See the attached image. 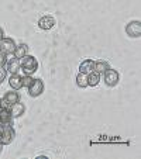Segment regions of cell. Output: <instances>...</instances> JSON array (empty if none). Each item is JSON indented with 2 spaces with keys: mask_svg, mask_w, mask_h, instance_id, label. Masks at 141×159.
<instances>
[{
  "mask_svg": "<svg viewBox=\"0 0 141 159\" xmlns=\"http://www.w3.org/2000/svg\"><path fill=\"white\" fill-rule=\"evenodd\" d=\"M20 68L24 72V75H33L38 69V62L33 55H26L20 59Z\"/></svg>",
  "mask_w": 141,
  "mask_h": 159,
  "instance_id": "obj_1",
  "label": "cell"
},
{
  "mask_svg": "<svg viewBox=\"0 0 141 159\" xmlns=\"http://www.w3.org/2000/svg\"><path fill=\"white\" fill-rule=\"evenodd\" d=\"M6 70L12 75L20 72V59L14 57L13 54H7V62H6Z\"/></svg>",
  "mask_w": 141,
  "mask_h": 159,
  "instance_id": "obj_2",
  "label": "cell"
},
{
  "mask_svg": "<svg viewBox=\"0 0 141 159\" xmlns=\"http://www.w3.org/2000/svg\"><path fill=\"white\" fill-rule=\"evenodd\" d=\"M18 100H20V96H18L17 92H7V93L4 94L3 99L0 100L2 108H10L14 103H17Z\"/></svg>",
  "mask_w": 141,
  "mask_h": 159,
  "instance_id": "obj_3",
  "label": "cell"
},
{
  "mask_svg": "<svg viewBox=\"0 0 141 159\" xmlns=\"http://www.w3.org/2000/svg\"><path fill=\"white\" fill-rule=\"evenodd\" d=\"M126 33L131 38H138L141 35V23L138 20L130 21L129 24L126 25Z\"/></svg>",
  "mask_w": 141,
  "mask_h": 159,
  "instance_id": "obj_4",
  "label": "cell"
},
{
  "mask_svg": "<svg viewBox=\"0 0 141 159\" xmlns=\"http://www.w3.org/2000/svg\"><path fill=\"white\" fill-rule=\"evenodd\" d=\"M103 75H105V83L110 87L116 86V84L119 83V80H120V75H119V72H117L116 69H111V68H109Z\"/></svg>",
  "mask_w": 141,
  "mask_h": 159,
  "instance_id": "obj_5",
  "label": "cell"
},
{
  "mask_svg": "<svg viewBox=\"0 0 141 159\" xmlns=\"http://www.w3.org/2000/svg\"><path fill=\"white\" fill-rule=\"evenodd\" d=\"M28 89V94L31 97H38L40 94H42L44 92V83H42L41 79H34L33 83L27 87Z\"/></svg>",
  "mask_w": 141,
  "mask_h": 159,
  "instance_id": "obj_6",
  "label": "cell"
},
{
  "mask_svg": "<svg viewBox=\"0 0 141 159\" xmlns=\"http://www.w3.org/2000/svg\"><path fill=\"white\" fill-rule=\"evenodd\" d=\"M14 129L12 128L10 124L3 125V135H2V139H0V144L2 145H9L10 142L14 139Z\"/></svg>",
  "mask_w": 141,
  "mask_h": 159,
  "instance_id": "obj_7",
  "label": "cell"
},
{
  "mask_svg": "<svg viewBox=\"0 0 141 159\" xmlns=\"http://www.w3.org/2000/svg\"><path fill=\"white\" fill-rule=\"evenodd\" d=\"M55 23H57V21H55V18L52 17V16H42L38 20V27L44 31H48V30H51V28H54Z\"/></svg>",
  "mask_w": 141,
  "mask_h": 159,
  "instance_id": "obj_8",
  "label": "cell"
},
{
  "mask_svg": "<svg viewBox=\"0 0 141 159\" xmlns=\"http://www.w3.org/2000/svg\"><path fill=\"white\" fill-rule=\"evenodd\" d=\"M16 49V42L12 38H2L0 41V51H3L4 54H13Z\"/></svg>",
  "mask_w": 141,
  "mask_h": 159,
  "instance_id": "obj_9",
  "label": "cell"
},
{
  "mask_svg": "<svg viewBox=\"0 0 141 159\" xmlns=\"http://www.w3.org/2000/svg\"><path fill=\"white\" fill-rule=\"evenodd\" d=\"M93 69H95V61L93 59H85L81 62V65H79V72L82 73H90L93 72Z\"/></svg>",
  "mask_w": 141,
  "mask_h": 159,
  "instance_id": "obj_10",
  "label": "cell"
},
{
  "mask_svg": "<svg viewBox=\"0 0 141 159\" xmlns=\"http://www.w3.org/2000/svg\"><path fill=\"white\" fill-rule=\"evenodd\" d=\"M26 111V107L23 103H14V104L10 107V113H12V117L13 118H17V117H21V116L24 114Z\"/></svg>",
  "mask_w": 141,
  "mask_h": 159,
  "instance_id": "obj_11",
  "label": "cell"
},
{
  "mask_svg": "<svg viewBox=\"0 0 141 159\" xmlns=\"http://www.w3.org/2000/svg\"><path fill=\"white\" fill-rule=\"evenodd\" d=\"M9 84L10 87H12L13 90H18L23 87V84H21V76L18 75V73H14V75H12L9 78Z\"/></svg>",
  "mask_w": 141,
  "mask_h": 159,
  "instance_id": "obj_12",
  "label": "cell"
},
{
  "mask_svg": "<svg viewBox=\"0 0 141 159\" xmlns=\"http://www.w3.org/2000/svg\"><path fill=\"white\" fill-rule=\"evenodd\" d=\"M28 52V45L27 44H20V45H16V49L14 52H13V55H14L17 59H21L23 57H26Z\"/></svg>",
  "mask_w": 141,
  "mask_h": 159,
  "instance_id": "obj_13",
  "label": "cell"
},
{
  "mask_svg": "<svg viewBox=\"0 0 141 159\" xmlns=\"http://www.w3.org/2000/svg\"><path fill=\"white\" fill-rule=\"evenodd\" d=\"M12 113H10V108H0V124L2 125H6L10 124L12 121Z\"/></svg>",
  "mask_w": 141,
  "mask_h": 159,
  "instance_id": "obj_14",
  "label": "cell"
},
{
  "mask_svg": "<svg viewBox=\"0 0 141 159\" xmlns=\"http://www.w3.org/2000/svg\"><path fill=\"white\" fill-rule=\"evenodd\" d=\"M110 68V65H109L107 61H96L95 62V72H97L99 75H102V73H105L106 70Z\"/></svg>",
  "mask_w": 141,
  "mask_h": 159,
  "instance_id": "obj_15",
  "label": "cell"
},
{
  "mask_svg": "<svg viewBox=\"0 0 141 159\" xmlns=\"http://www.w3.org/2000/svg\"><path fill=\"white\" fill-rule=\"evenodd\" d=\"M99 82H100V75L97 72H90V73H87V86H90V87H95V86H97L99 84Z\"/></svg>",
  "mask_w": 141,
  "mask_h": 159,
  "instance_id": "obj_16",
  "label": "cell"
},
{
  "mask_svg": "<svg viewBox=\"0 0 141 159\" xmlns=\"http://www.w3.org/2000/svg\"><path fill=\"white\" fill-rule=\"evenodd\" d=\"M76 86L81 87V89H85V87H87V75L86 73H82L79 72L78 75H76Z\"/></svg>",
  "mask_w": 141,
  "mask_h": 159,
  "instance_id": "obj_17",
  "label": "cell"
},
{
  "mask_svg": "<svg viewBox=\"0 0 141 159\" xmlns=\"http://www.w3.org/2000/svg\"><path fill=\"white\" fill-rule=\"evenodd\" d=\"M34 79L31 78V75H24L21 76V84H23V87H28L31 83H33Z\"/></svg>",
  "mask_w": 141,
  "mask_h": 159,
  "instance_id": "obj_18",
  "label": "cell"
},
{
  "mask_svg": "<svg viewBox=\"0 0 141 159\" xmlns=\"http://www.w3.org/2000/svg\"><path fill=\"white\" fill-rule=\"evenodd\" d=\"M6 76H7V70L4 66H0V83L3 80H6Z\"/></svg>",
  "mask_w": 141,
  "mask_h": 159,
  "instance_id": "obj_19",
  "label": "cell"
},
{
  "mask_svg": "<svg viewBox=\"0 0 141 159\" xmlns=\"http://www.w3.org/2000/svg\"><path fill=\"white\" fill-rule=\"evenodd\" d=\"M7 62V54H4L3 51H0V66H4Z\"/></svg>",
  "mask_w": 141,
  "mask_h": 159,
  "instance_id": "obj_20",
  "label": "cell"
},
{
  "mask_svg": "<svg viewBox=\"0 0 141 159\" xmlns=\"http://www.w3.org/2000/svg\"><path fill=\"white\" fill-rule=\"evenodd\" d=\"M2 135H3V127L0 125V139H2Z\"/></svg>",
  "mask_w": 141,
  "mask_h": 159,
  "instance_id": "obj_21",
  "label": "cell"
},
{
  "mask_svg": "<svg viewBox=\"0 0 141 159\" xmlns=\"http://www.w3.org/2000/svg\"><path fill=\"white\" fill-rule=\"evenodd\" d=\"M2 38H3V30H2V27H0V41H2Z\"/></svg>",
  "mask_w": 141,
  "mask_h": 159,
  "instance_id": "obj_22",
  "label": "cell"
},
{
  "mask_svg": "<svg viewBox=\"0 0 141 159\" xmlns=\"http://www.w3.org/2000/svg\"><path fill=\"white\" fill-rule=\"evenodd\" d=\"M0 100H2V99H0ZM0 108H2V103H0Z\"/></svg>",
  "mask_w": 141,
  "mask_h": 159,
  "instance_id": "obj_23",
  "label": "cell"
},
{
  "mask_svg": "<svg viewBox=\"0 0 141 159\" xmlns=\"http://www.w3.org/2000/svg\"><path fill=\"white\" fill-rule=\"evenodd\" d=\"M0 147H2V144H0Z\"/></svg>",
  "mask_w": 141,
  "mask_h": 159,
  "instance_id": "obj_24",
  "label": "cell"
}]
</instances>
